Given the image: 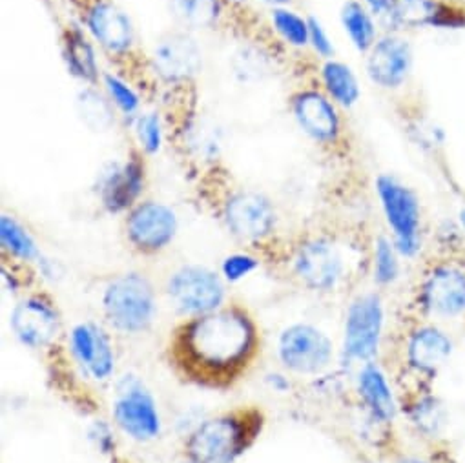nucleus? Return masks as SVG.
I'll return each mask as SVG.
<instances>
[{"mask_svg": "<svg viewBox=\"0 0 465 463\" xmlns=\"http://www.w3.org/2000/svg\"><path fill=\"white\" fill-rule=\"evenodd\" d=\"M256 345L252 320L240 309H223L186 323L175 336L173 354L186 374L215 385L238 376Z\"/></svg>", "mask_w": 465, "mask_h": 463, "instance_id": "nucleus-1", "label": "nucleus"}, {"mask_svg": "<svg viewBox=\"0 0 465 463\" xmlns=\"http://www.w3.org/2000/svg\"><path fill=\"white\" fill-rule=\"evenodd\" d=\"M418 309L436 320L465 318V254L432 260L416 289Z\"/></svg>", "mask_w": 465, "mask_h": 463, "instance_id": "nucleus-2", "label": "nucleus"}, {"mask_svg": "<svg viewBox=\"0 0 465 463\" xmlns=\"http://www.w3.org/2000/svg\"><path fill=\"white\" fill-rule=\"evenodd\" d=\"M376 192L396 251L403 258H416L421 251V204L416 192L389 173L376 179Z\"/></svg>", "mask_w": 465, "mask_h": 463, "instance_id": "nucleus-3", "label": "nucleus"}, {"mask_svg": "<svg viewBox=\"0 0 465 463\" xmlns=\"http://www.w3.org/2000/svg\"><path fill=\"white\" fill-rule=\"evenodd\" d=\"M251 438L247 418L226 414L201 423L190 434L186 450L193 463H234Z\"/></svg>", "mask_w": 465, "mask_h": 463, "instance_id": "nucleus-4", "label": "nucleus"}, {"mask_svg": "<svg viewBox=\"0 0 465 463\" xmlns=\"http://www.w3.org/2000/svg\"><path fill=\"white\" fill-rule=\"evenodd\" d=\"M110 323L123 332H143L155 316L153 289L141 274L115 278L103 298Z\"/></svg>", "mask_w": 465, "mask_h": 463, "instance_id": "nucleus-5", "label": "nucleus"}, {"mask_svg": "<svg viewBox=\"0 0 465 463\" xmlns=\"http://www.w3.org/2000/svg\"><path fill=\"white\" fill-rule=\"evenodd\" d=\"M385 325L383 301L378 294L358 296L345 316L343 354L349 361L369 363L380 350V341Z\"/></svg>", "mask_w": 465, "mask_h": 463, "instance_id": "nucleus-6", "label": "nucleus"}, {"mask_svg": "<svg viewBox=\"0 0 465 463\" xmlns=\"http://www.w3.org/2000/svg\"><path fill=\"white\" fill-rule=\"evenodd\" d=\"M168 294L179 310L203 316L219 310L224 300V287L208 269L184 267L172 276Z\"/></svg>", "mask_w": 465, "mask_h": 463, "instance_id": "nucleus-7", "label": "nucleus"}, {"mask_svg": "<svg viewBox=\"0 0 465 463\" xmlns=\"http://www.w3.org/2000/svg\"><path fill=\"white\" fill-rule=\"evenodd\" d=\"M387 19L398 30H463L465 3L463 0H396Z\"/></svg>", "mask_w": 465, "mask_h": 463, "instance_id": "nucleus-8", "label": "nucleus"}, {"mask_svg": "<svg viewBox=\"0 0 465 463\" xmlns=\"http://www.w3.org/2000/svg\"><path fill=\"white\" fill-rule=\"evenodd\" d=\"M294 267L302 281L309 289L320 292L336 289L347 272V261L341 249L327 238L307 241L298 251Z\"/></svg>", "mask_w": 465, "mask_h": 463, "instance_id": "nucleus-9", "label": "nucleus"}, {"mask_svg": "<svg viewBox=\"0 0 465 463\" xmlns=\"http://www.w3.org/2000/svg\"><path fill=\"white\" fill-rule=\"evenodd\" d=\"M454 350L450 336L434 323L416 325L405 340V363L418 379L430 381L445 367Z\"/></svg>", "mask_w": 465, "mask_h": 463, "instance_id": "nucleus-10", "label": "nucleus"}, {"mask_svg": "<svg viewBox=\"0 0 465 463\" xmlns=\"http://www.w3.org/2000/svg\"><path fill=\"white\" fill-rule=\"evenodd\" d=\"M280 358L294 372L316 374L332 360V341L311 325H294L282 334Z\"/></svg>", "mask_w": 465, "mask_h": 463, "instance_id": "nucleus-11", "label": "nucleus"}, {"mask_svg": "<svg viewBox=\"0 0 465 463\" xmlns=\"http://www.w3.org/2000/svg\"><path fill=\"white\" fill-rule=\"evenodd\" d=\"M130 241L143 252H157L164 249L175 236V213L161 202H143L128 217L126 222Z\"/></svg>", "mask_w": 465, "mask_h": 463, "instance_id": "nucleus-12", "label": "nucleus"}, {"mask_svg": "<svg viewBox=\"0 0 465 463\" xmlns=\"http://www.w3.org/2000/svg\"><path fill=\"white\" fill-rule=\"evenodd\" d=\"M224 219L232 234L243 240H262L269 236L276 213L271 201L254 192H240L224 206Z\"/></svg>", "mask_w": 465, "mask_h": 463, "instance_id": "nucleus-13", "label": "nucleus"}, {"mask_svg": "<svg viewBox=\"0 0 465 463\" xmlns=\"http://www.w3.org/2000/svg\"><path fill=\"white\" fill-rule=\"evenodd\" d=\"M412 66L411 44L398 35H385L371 48L367 72L372 83L381 88H398L405 83Z\"/></svg>", "mask_w": 465, "mask_h": 463, "instance_id": "nucleus-14", "label": "nucleus"}, {"mask_svg": "<svg viewBox=\"0 0 465 463\" xmlns=\"http://www.w3.org/2000/svg\"><path fill=\"white\" fill-rule=\"evenodd\" d=\"M114 414L117 425L135 439H152L161 430L155 401L141 385H130L123 390Z\"/></svg>", "mask_w": 465, "mask_h": 463, "instance_id": "nucleus-15", "label": "nucleus"}, {"mask_svg": "<svg viewBox=\"0 0 465 463\" xmlns=\"http://www.w3.org/2000/svg\"><path fill=\"white\" fill-rule=\"evenodd\" d=\"M294 115L307 135L318 143H334L341 133V119L332 101L320 92H303L294 99Z\"/></svg>", "mask_w": 465, "mask_h": 463, "instance_id": "nucleus-16", "label": "nucleus"}, {"mask_svg": "<svg viewBox=\"0 0 465 463\" xmlns=\"http://www.w3.org/2000/svg\"><path fill=\"white\" fill-rule=\"evenodd\" d=\"M12 325L25 345L43 347L57 336L59 316L48 301L41 298H28L15 307Z\"/></svg>", "mask_w": 465, "mask_h": 463, "instance_id": "nucleus-17", "label": "nucleus"}, {"mask_svg": "<svg viewBox=\"0 0 465 463\" xmlns=\"http://www.w3.org/2000/svg\"><path fill=\"white\" fill-rule=\"evenodd\" d=\"M358 394L372 421L381 425L394 421L398 403L385 372L374 361L361 365L358 374Z\"/></svg>", "mask_w": 465, "mask_h": 463, "instance_id": "nucleus-18", "label": "nucleus"}, {"mask_svg": "<svg viewBox=\"0 0 465 463\" xmlns=\"http://www.w3.org/2000/svg\"><path fill=\"white\" fill-rule=\"evenodd\" d=\"M155 68L168 81H184L201 68V52L188 35H168L153 54Z\"/></svg>", "mask_w": 465, "mask_h": 463, "instance_id": "nucleus-19", "label": "nucleus"}, {"mask_svg": "<svg viewBox=\"0 0 465 463\" xmlns=\"http://www.w3.org/2000/svg\"><path fill=\"white\" fill-rule=\"evenodd\" d=\"M75 358L95 379H106L114 370V350L108 336L95 325L84 323L72 332Z\"/></svg>", "mask_w": 465, "mask_h": 463, "instance_id": "nucleus-20", "label": "nucleus"}, {"mask_svg": "<svg viewBox=\"0 0 465 463\" xmlns=\"http://www.w3.org/2000/svg\"><path fill=\"white\" fill-rule=\"evenodd\" d=\"M88 26L94 37L110 52H124L134 43L130 19L110 3H97L88 14Z\"/></svg>", "mask_w": 465, "mask_h": 463, "instance_id": "nucleus-21", "label": "nucleus"}, {"mask_svg": "<svg viewBox=\"0 0 465 463\" xmlns=\"http://www.w3.org/2000/svg\"><path fill=\"white\" fill-rule=\"evenodd\" d=\"M143 188V166L137 161H130L114 168L101 186L103 202L110 212H121L128 208Z\"/></svg>", "mask_w": 465, "mask_h": 463, "instance_id": "nucleus-22", "label": "nucleus"}, {"mask_svg": "<svg viewBox=\"0 0 465 463\" xmlns=\"http://www.w3.org/2000/svg\"><path fill=\"white\" fill-rule=\"evenodd\" d=\"M407 414L411 423L425 438H436L447 425V410L441 399L430 390L420 389L409 401Z\"/></svg>", "mask_w": 465, "mask_h": 463, "instance_id": "nucleus-23", "label": "nucleus"}, {"mask_svg": "<svg viewBox=\"0 0 465 463\" xmlns=\"http://www.w3.org/2000/svg\"><path fill=\"white\" fill-rule=\"evenodd\" d=\"M322 77H323L327 94L334 99L336 104H340L343 108H351L358 103L360 84H358L356 75L352 74V70L347 64L329 61L323 66Z\"/></svg>", "mask_w": 465, "mask_h": 463, "instance_id": "nucleus-24", "label": "nucleus"}, {"mask_svg": "<svg viewBox=\"0 0 465 463\" xmlns=\"http://www.w3.org/2000/svg\"><path fill=\"white\" fill-rule=\"evenodd\" d=\"M341 23L354 48L361 54H369L376 44V26L371 14L360 3L351 0L341 10Z\"/></svg>", "mask_w": 465, "mask_h": 463, "instance_id": "nucleus-25", "label": "nucleus"}, {"mask_svg": "<svg viewBox=\"0 0 465 463\" xmlns=\"http://www.w3.org/2000/svg\"><path fill=\"white\" fill-rule=\"evenodd\" d=\"M64 52H66V61L68 68L74 75L84 79V81H95L97 77V64H95V55L88 41L79 30H70L66 34V43H64Z\"/></svg>", "mask_w": 465, "mask_h": 463, "instance_id": "nucleus-26", "label": "nucleus"}, {"mask_svg": "<svg viewBox=\"0 0 465 463\" xmlns=\"http://www.w3.org/2000/svg\"><path fill=\"white\" fill-rule=\"evenodd\" d=\"M172 15L188 28L212 25L219 14L217 0H170Z\"/></svg>", "mask_w": 465, "mask_h": 463, "instance_id": "nucleus-27", "label": "nucleus"}, {"mask_svg": "<svg viewBox=\"0 0 465 463\" xmlns=\"http://www.w3.org/2000/svg\"><path fill=\"white\" fill-rule=\"evenodd\" d=\"M0 240H3V245L8 252L25 261H32L39 256L32 236L23 228V224H19L10 215H3V219H0Z\"/></svg>", "mask_w": 465, "mask_h": 463, "instance_id": "nucleus-28", "label": "nucleus"}, {"mask_svg": "<svg viewBox=\"0 0 465 463\" xmlns=\"http://www.w3.org/2000/svg\"><path fill=\"white\" fill-rule=\"evenodd\" d=\"M374 281L378 285H392L400 278V252L387 238L374 243Z\"/></svg>", "mask_w": 465, "mask_h": 463, "instance_id": "nucleus-29", "label": "nucleus"}, {"mask_svg": "<svg viewBox=\"0 0 465 463\" xmlns=\"http://www.w3.org/2000/svg\"><path fill=\"white\" fill-rule=\"evenodd\" d=\"M272 21L276 25V30L282 34V37L292 44V46H305L309 44V21H303L292 12L287 10H276L272 15Z\"/></svg>", "mask_w": 465, "mask_h": 463, "instance_id": "nucleus-30", "label": "nucleus"}, {"mask_svg": "<svg viewBox=\"0 0 465 463\" xmlns=\"http://www.w3.org/2000/svg\"><path fill=\"white\" fill-rule=\"evenodd\" d=\"M137 137L141 146L148 152V153H155L161 146V124L157 115L148 113L143 115L137 123Z\"/></svg>", "mask_w": 465, "mask_h": 463, "instance_id": "nucleus-31", "label": "nucleus"}, {"mask_svg": "<svg viewBox=\"0 0 465 463\" xmlns=\"http://www.w3.org/2000/svg\"><path fill=\"white\" fill-rule=\"evenodd\" d=\"M106 88L114 99V103L124 112V113H134L139 106V99L134 94L132 88H128L123 81H119L114 75H106Z\"/></svg>", "mask_w": 465, "mask_h": 463, "instance_id": "nucleus-32", "label": "nucleus"}, {"mask_svg": "<svg viewBox=\"0 0 465 463\" xmlns=\"http://www.w3.org/2000/svg\"><path fill=\"white\" fill-rule=\"evenodd\" d=\"M256 269H258V261L252 256H247V254L230 256L223 263V274L230 281H240Z\"/></svg>", "mask_w": 465, "mask_h": 463, "instance_id": "nucleus-33", "label": "nucleus"}, {"mask_svg": "<svg viewBox=\"0 0 465 463\" xmlns=\"http://www.w3.org/2000/svg\"><path fill=\"white\" fill-rule=\"evenodd\" d=\"M309 43H312V48L323 57H331L334 54L331 39L327 37L320 21H316L314 17L309 19Z\"/></svg>", "mask_w": 465, "mask_h": 463, "instance_id": "nucleus-34", "label": "nucleus"}, {"mask_svg": "<svg viewBox=\"0 0 465 463\" xmlns=\"http://www.w3.org/2000/svg\"><path fill=\"white\" fill-rule=\"evenodd\" d=\"M81 106H83V113L88 117V119H97L99 124L103 119H108V110L104 108V104L101 103V99L92 94V92H86L81 95Z\"/></svg>", "mask_w": 465, "mask_h": 463, "instance_id": "nucleus-35", "label": "nucleus"}, {"mask_svg": "<svg viewBox=\"0 0 465 463\" xmlns=\"http://www.w3.org/2000/svg\"><path fill=\"white\" fill-rule=\"evenodd\" d=\"M394 3L396 0H365V5L374 15H387L392 10Z\"/></svg>", "mask_w": 465, "mask_h": 463, "instance_id": "nucleus-36", "label": "nucleus"}, {"mask_svg": "<svg viewBox=\"0 0 465 463\" xmlns=\"http://www.w3.org/2000/svg\"><path fill=\"white\" fill-rule=\"evenodd\" d=\"M398 463H427L425 459H420V458H414V456H405L401 458Z\"/></svg>", "mask_w": 465, "mask_h": 463, "instance_id": "nucleus-37", "label": "nucleus"}, {"mask_svg": "<svg viewBox=\"0 0 465 463\" xmlns=\"http://www.w3.org/2000/svg\"><path fill=\"white\" fill-rule=\"evenodd\" d=\"M458 221H460V226H461L463 234H465V208H463V210H460V213H458Z\"/></svg>", "mask_w": 465, "mask_h": 463, "instance_id": "nucleus-38", "label": "nucleus"}, {"mask_svg": "<svg viewBox=\"0 0 465 463\" xmlns=\"http://www.w3.org/2000/svg\"><path fill=\"white\" fill-rule=\"evenodd\" d=\"M263 3L272 5V6H283V5H287V3H289V0H263Z\"/></svg>", "mask_w": 465, "mask_h": 463, "instance_id": "nucleus-39", "label": "nucleus"}, {"mask_svg": "<svg viewBox=\"0 0 465 463\" xmlns=\"http://www.w3.org/2000/svg\"><path fill=\"white\" fill-rule=\"evenodd\" d=\"M365 463H376V461H365Z\"/></svg>", "mask_w": 465, "mask_h": 463, "instance_id": "nucleus-40", "label": "nucleus"}, {"mask_svg": "<svg viewBox=\"0 0 465 463\" xmlns=\"http://www.w3.org/2000/svg\"><path fill=\"white\" fill-rule=\"evenodd\" d=\"M186 463H193V461H192V459H190V461H186Z\"/></svg>", "mask_w": 465, "mask_h": 463, "instance_id": "nucleus-41", "label": "nucleus"}]
</instances>
